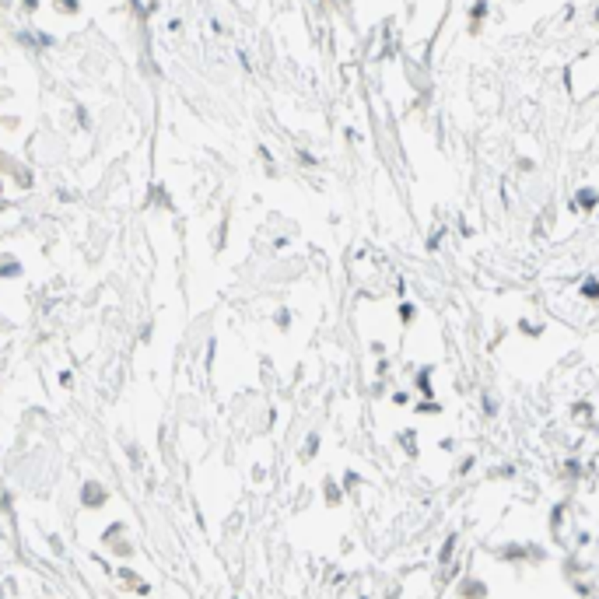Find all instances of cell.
I'll list each match as a JSON object with an SVG mask.
<instances>
[{"mask_svg": "<svg viewBox=\"0 0 599 599\" xmlns=\"http://www.w3.org/2000/svg\"><path fill=\"white\" fill-rule=\"evenodd\" d=\"M400 445H403V449H410V456H417V434H414V431L400 434Z\"/></svg>", "mask_w": 599, "mask_h": 599, "instance_id": "52a82bcc", "label": "cell"}, {"mask_svg": "<svg viewBox=\"0 0 599 599\" xmlns=\"http://www.w3.org/2000/svg\"><path fill=\"white\" fill-rule=\"evenodd\" d=\"M456 551H459V533H449L445 536V543H442V551H439V568H449L452 564V557H456Z\"/></svg>", "mask_w": 599, "mask_h": 599, "instance_id": "7a4b0ae2", "label": "cell"}, {"mask_svg": "<svg viewBox=\"0 0 599 599\" xmlns=\"http://www.w3.org/2000/svg\"><path fill=\"white\" fill-rule=\"evenodd\" d=\"M480 410H483L487 417H498V410H501V407H498V400H495L491 393H483V396H480Z\"/></svg>", "mask_w": 599, "mask_h": 599, "instance_id": "5b68a950", "label": "cell"}, {"mask_svg": "<svg viewBox=\"0 0 599 599\" xmlns=\"http://www.w3.org/2000/svg\"><path fill=\"white\" fill-rule=\"evenodd\" d=\"M473 466H477V463H473V456H463V463H459V473L466 477V473H470Z\"/></svg>", "mask_w": 599, "mask_h": 599, "instance_id": "7c38bea8", "label": "cell"}, {"mask_svg": "<svg viewBox=\"0 0 599 599\" xmlns=\"http://www.w3.org/2000/svg\"><path fill=\"white\" fill-rule=\"evenodd\" d=\"M456 596L459 599H491V585L477 575H463V582L456 585Z\"/></svg>", "mask_w": 599, "mask_h": 599, "instance_id": "6da1fadb", "label": "cell"}, {"mask_svg": "<svg viewBox=\"0 0 599 599\" xmlns=\"http://www.w3.org/2000/svg\"><path fill=\"white\" fill-rule=\"evenodd\" d=\"M417 414H442V403L439 400H421L417 403Z\"/></svg>", "mask_w": 599, "mask_h": 599, "instance_id": "8992f818", "label": "cell"}, {"mask_svg": "<svg viewBox=\"0 0 599 599\" xmlns=\"http://www.w3.org/2000/svg\"><path fill=\"white\" fill-rule=\"evenodd\" d=\"M592 417H596V403H589V400H578V403H571V421H578V424L592 427Z\"/></svg>", "mask_w": 599, "mask_h": 599, "instance_id": "3957f363", "label": "cell"}, {"mask_svg": "<svg viewBox=\"0 0 599 599\" xmlns=\"http://www.w3.org/2000/svg\"><path fill=\"white\" fill-rule=\"evenodd\" d=\"M414 315H417V308H414V305H400V322H407V326H410V322H414Z\"/></svg>", "mask_w": 599, "mask_h": 599, "instance_id": "30bf717a", "label": "cell"}, {"mask_svg": "<svg viewBox=\"0 0 599 599\" xmlns=\"http://www.w3.org/2000/svg\"><path fill=\"white\" fill-rule=\"evenodd\" d=\"M410 393H393V407H410Z\"/></svg>", "mask_w": 599, "mask_h": 599, "instance_id": "8fae6325", "label": "cell"}, {"mask_svg": "<svg viewBox=\"0 0 599 599\" xmlns=\"http://www.w3.org/2000/svg\"><path fill=\"white\" fill-rule=\"evenodd\" d=\"M431 375H434V368H431V365H424V368L417 371V389H421V396H424V400H434V386H431Z\"/></svg>", "mask_w": 599, "mask_h": 599, "instance_id": "277c9868", "label": "cell"}, {"mask_svg": "<svg viewBox=\"0 0 599 599\" xmlns=\"http://www.w3.org/2000/svg\"><path fill=\"white\" fill-rule=\"evenodd\" d=\"M564 477H568V480H578V477H582V463H578V459H568V463H564Z\"/></svg>", "mask_w": 599, "mask_h": 599, "instance_id": "ba28073f", "label": "cell"}, {"mask_svg": "<svg viewBox=\"0 0 599 599\" xmlns=\"http://www.w3.org/2000/svg\"><path fill=\"white\" fill-rule=\"evenodd\" d=\"M582 298H589V302H599V281H585V288H582Z\"/></svg>", "mask_w": 599, "mask_h": 599, "instance_id": "9c48e42d", "label": "cell"}]
</instances>
